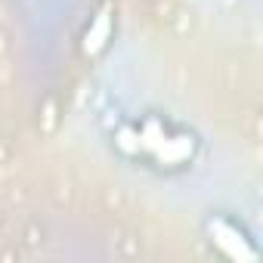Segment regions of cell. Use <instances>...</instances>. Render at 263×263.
Instances as JSON below:
<instances>
[{"label":"cell","instance_id":"obj_1","mask_svg":"<svg viewBox=\"0 0 263 263\" xmlns=\"http://www.w3.org/2000/svg\"><path fill=\"white\" fill-rule=\"evenodd\" d=\"M134 127H137V155H146L161 167H183L192 161L198 146L192 134L171 127L161 118H146L143 124Z\"/></svg>","mask_w":263,"mask_h":263},{"label":"cell","instance_id":"obj_2","mask_svg":"<svg viewBox=\"0 0 263 263\" xmlns=\"http://www.w3.org/2000/svg\"><path fill=\"white\" fill-rule=\"evenodd\" d=\"M204 232H208V241L226 260H232V263H257L260 260V251H257L254 238L235 220H229V217H211L204 223Z\"/></svg>","mask_w":263,"mask_h":263},{"label":"cell","instance_id":"obj_3","mask_svg":"<svg viewBox=\"0 0 263 263\" xmlns=\"http://www.w3.org/2000/svg\"><path fill=\"white\" fill-rule=\"evenodd\" d=\"M108 34H111V22H108V16L102 13L93 25H90V31H87V44H84V50L87 53H96L99 47H105V41H108Z\"/></svg>","mask_w":263,"mask_h":263}]
</instances>
